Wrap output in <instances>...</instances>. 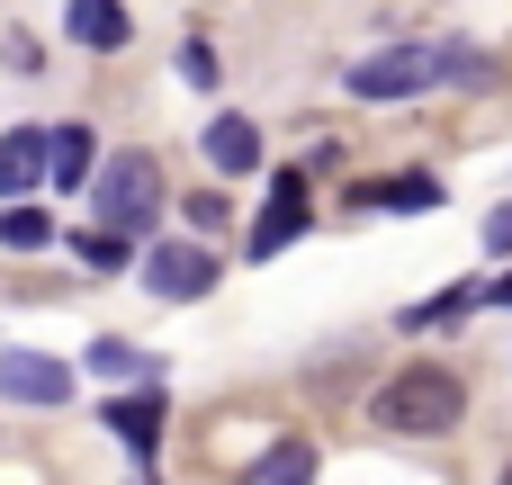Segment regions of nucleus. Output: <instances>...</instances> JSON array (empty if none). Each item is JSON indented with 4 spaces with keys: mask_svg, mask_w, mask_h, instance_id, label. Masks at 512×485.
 I'll use <instances>...</instances> for the list:
<instances>
[{
    "mask_svg": "<svg viewBox=\"0 0 512 485\" xmlns=\"http://www.w3.org/2000/svg\"><path fill=\"white\" fill-rule=\"evenodd\" d=\"M360 198H369V207H387V216H432V207H441V180H432V171H405V180L351 189V207H360Z\"/></svg>",
    "mask_w": 512,
    "mask_h": 485,
    "instance_id": "obj_11",
    "label": "nucleus"
},
{
    "mask_svg": "<svg viewBox=\"0 0 512 485\" xmlns=\"http://www.w3.org/2000/svg\"><path fill=\"white\" fill-rule=\"evenodd\" d=\"M45 180H54V189H90V180H99V135H90L81 117L45 126Z\"/></svg>",
    "mask_w": 512,
    "mask_h": 485,
    "instance_id": "obj_8",
    "label": "nucleus"
},
{
    "mask_svg": "<svg viewBox=\"0 0 512 485\" xmlns=\"http://www.w3.org/2000/svg\"><path fill=\"white\" fill-rule=\"evenodd\" d=\"M432 63H441V81H459V90H486V81H495V63H486L477 45H432Z\"/></svg>",
    "mask_w": 512,
    "mask_h": 485,
    "instance_id": "obj_14",
    "label": "nucleus"
},
{
    "mask_svg": "<svg viewBox=\"0 0 512 485\" xmlns=\"http://www.w3.org/2000/svg\"><path fill=\"white\" fill-rule=\"evenodd\" d=\"M198 144H207V171H216V180H243V171H261V126H252V117H234V108H225V117L198 135Z\"/></svg>",
    "mask_w": 512,
    "mask_h": 485,
    "instance_id": "obj_9",
    "label": "nucleus"
},
{
    "mask_svg": "<svg viewBox=\"0 0 512 485\" xmlns=\"http://www.w3.org/2000/svg\"><path fill=\"white\" fill-rule=\"evenodd\" d=\"M0 405H72V369L45 351H0Z\"/></svg>",
    "mask_w": 512,
    "mask_h": 485,
    "instance_id": "obj_6",
    "label": "nucleus"
},
{
    "mask_svg": "<svg viewBox=\"0 0 512 485\" xmlns=\"http://www.w3.org/2000/svg\"><path fill=\"white\" fill-rule=\"evenodd\" d=\"M369 423H378L387 441H441V432L468 423V378L441 369V360H405V369L369 396Z\"/></svg>",
    "mask_w": 512,
    "mask_h": 485,
    "instance_id": "obj_1",
    "label": "nucleus"
},
{
    "mask_svg": "<svg viewBox=\"0 0 512 485\" xmlns=\"http://www.w3.org/2000/svg\"><path fill=\"white\" fill-rule=\"evenodd\" d=\"M63 27H72V45H90V54H117V45H126V9H117V0H72Z\"/></svg>",
    "mask_w": 512,
    "mask_h": 485,
    "instance_id": "obj_12",
    "label": "nucleus"
},
{
    "mask_svg": "<svg viewBox=\"0 0 512 485\" xmlns=\"http://www.w3.org/2000/svg\"><path fill=\"white\" fill-rule=\"evenodd\" d=\"M180 216H189V234H225V198H216V189H189Z\"/></svg>",
    "mask_w": 512,
    "mask_h": 485,
    "instance_id": "obj_17",
    "label": "nucleus"
},
{
    "mask_svg": "<svg viewBox=\"0 0 512 485\" xmlns=\"http://www.w3.org/2000/svg\"><path fill=\"white\" fill-rule=\"evenodd\" d=\"M306 225H315V198H306V180H297V171H279V180H270V198H261V216H252V261H279Z\"/></svg>",
    "mask_w": 512,
    "mask_h": 485,
    "instance_id": "obj_5",
    "label": "nucleus"
},
{
    "mask_svg": "<svg viewBox=\"0 0 512 485\" xmlns=\"http://www.w3.org/2000/svg\"><path fill=\"white\" fill-rule=\"evenodd\" d=\"M162 414H171V405H162V387H135V396H108V405H99V423H108L144 468H153V450H162Z\"/></svg>",
    "mask_w": 512,
    "mask_h": 485,
    "instance_id": "obj_7",
    "label": "nucleus"
},
{
    "mask_svg": "<svg viewBox=\"0 0 512 485\" xmlns=\"http://www.w3.org/2000/svg\"><path fill=\"white\" fill-rule=\"evenodd\" d=\"M0 54H9V72H45V54H36V36H18V27L0 36Z\"/></svg>",
    "mask_w": 512,
    "mask_h": 485,
    "instance_id": "obj_20",
    "label": "nucleus"
},
{
    "mask_svg": "<svg viewBox=\"0 0 512 485\" xmlns=\"http://www.w3.org/2000/svg\"><path fill=\"white\" fill-rule=\"evenodd\" d=\"M0 243L36 252V243H45V216H36V207H9V216H0Z\"/></svg>",
    "mask_w": 512,
    "mask_h": 485,
    "instance_id": "obj_18",
    "label": "nucleus"
},
{
    "mask_svg": "<svg viewBox=\"0 0 512 485\" xmlns=\"http://www.w3.org/2000/svg\"><path fill=\"white\" fill-rule=\"evenodd\" d=\"M180 81H189V90H216V45H207V36L180 45Z\"/></svg>",
    "mask_w": 512,
    "mask_h": 485,
    "instance_id": "obj_16",
    "label": "nucleus"
},
{
    "mask_svg": "<svg viewBox=\"0 0 512 485\" xmlns=\"http://www.w3.org/2000/svg\"><path fill=\"white\" fill-rule=\"evenodd\" d=\"M72 252H81L90 270H126V243H117V234H72Z\"/></svg>",
    "mask_w": 512,
    "mask_h": 485,
    "instance_id": "obj_19",
    "label": "nucleus"
},
{
    "mask_svg": "<svg viewBox=\"0 0 512 485\" xmlns=\"http://www.w3.org/2000/svg\"><path fill=\"white\" fill-rule=\"evenodd\" d=\"M495 485H512V459H504V477H495Z\"/></svg>",
    "mask_w": 512,
    "mask_h": 485,
    "instance_id": "obj_22",
    "label": "nucleus"
},
{
    "mask_svg": "<svg viewBox=\"0 0 512 485\" xmlns=\"http://www.w3.org/2000/svg\"><path fill=\"white\" fill-rule=\"evenodd\" d=\"M243 485H315V441H279V450H261Z\"/></svg>",
    "mask_w": 512,
    "mask_h": 485,
    "instance_id": "obj_13",
    "label": "nucleus"
},
{
    "mask_svg": "<svg viewBox=\"0 0 512 485\" xmlns=\"http://www.w3.org/2000/svg\"><path fill=\"white\" fill-rule=\"evenodd\" d=\"M90 198H99V234H117V243H135V234H153V216H162V162L153 153H108L99 162V180H90Z\"/></svg>",
    "mask_w": 512,
    "mask_h": 485,
    "instance_id": "obj_2",
    "label": "nucleus"
},
{
    "mask_svg": "<svg viewBox=\"0 0 512 485\" xmlns=\"http://www.w3.org/2000/svg\"><path fill=\"white\" fill-rule=\"evenodd\" d=\"M486 252H495V261L512 252V207H495V216H486Z\"/></svg>",
    "mask_w": 512,
    "mask_h": 485,
    "instance_id": "obj_21",
    "label": "nucleus"
},
{
    "mask_svg": "<svg viewBox=\"0 0 512 485\" xmlns=\"http://www.w3.org/2000/svg\"><path fill=\"white\" fill-rule=\"evenodd\" d=\"M45 189V126H9L0 135V198H36Z\"/></svg>",
    "mask_w": 512,
    "mask_h": 485,
    "instance_id": "obj_10",
    "label": "nucleus"
},
{
    "mask_svg": "<svg viewBox=\"0 0 512 485\" xmlns=\"http://www.w3.org/2000/svg\"><path fill=\"white\" fill-rule=\"evenodd\" d=\"M135 485H153V468H144V477H135Z\"/></svg>",
    "mask_w": 512,
    "mask_h": 485,
    "instance_id": "obj_23",
    "label": "nucleus"
},
{
    "mask_svg": "<svg viewBox=\"0 0 512 485\" xmlns=\"http://www.w3.org/2000/svg\"><path fill=\"white\" fill-rule=\"evenodd\" d=\"M90 369H99V378H144V387H153V360H144L135 342H90Z\"/></svg>",
    "mask_w": 512,
    "mask_h": 485,
    "instance_id": "obj_15",
    "label": "nucleus"
},
{
    "mask_svg": "<svg viewBox=\"0 0 512 485\" xmlns=\"http://www.w3.org/2000/svg\"><path fill=\"white\" fill-rule=\"evenodd\" d=\"M144 288L162 306H198V297H216V252L207 243H144Z\"/></svg>",
    "mask_w": 512,
    "mask_h": 485,
    "instance_id": "obj_4",
    "label": "nucleus"
},
{
    "mask_svg": "<svg viewBox=\"0 0 512 485\" xmlns=\"http://www.w3.org/2000/svg\"><path fill=\"white\" fill-rule=\"evenodd\" d=\"M342 81H351V99H414L441 81V63H432V45H387V54H360Z\"/></svg>",
    "mask_w": 512,
    "mask_h": 485,
    "instance_id": "obj_3",
    "label": "nucleus"
}]
</instances>
